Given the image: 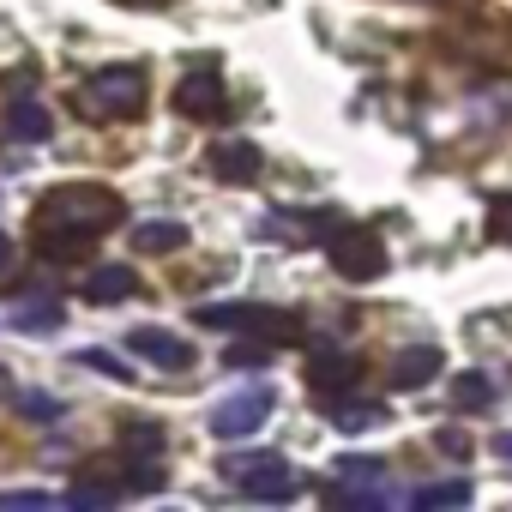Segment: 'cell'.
I'll return each mask as SVG.
<instances>
[{"label": "cell", "mask_w": 512, "mask_h": 512, "mask_svg": "<svg viewBox=\"0 0 512 512\" xmlns=\"http://www.w3.org/2000/svg\"><path fill=\"white\" fill-rule=\"evenodd\" d=\"M37 229H55V235H85V241H103L109 229L127 223V205L115 187L103 181H67V187H49L31 211Z\"/></svg>", "instance_id": "obj_1"}, {"label": "cell", "mask_w": 512, "mask_h": 512, "mask_svg": "<svg viewBox=\"0 0 512 512\" xmlns=\"http://www.w3.org/2000/svg\"><path fill=\"white\" fill-rule=\"evenodd\" d=\"M145 103H151V85L139 67H103L79 85V109L91 121H133V115H145Z\"/></svg>", "instance_id": "obj_2"}, {"label": "cell", "mask_w": 512, "mask_h": 512, "mask_svg": "<svg viewBox=\"0 0 512 512\" xmlns=\"http://www.w3.org/2000/svg\"><path fill=\"white\" fill-rule=\"evenodd\" d=\"M326 260H332V272L344 284H374V278H386V241L374 229H362V223H344L326 241Z\"/></svg>", "instance_id": "obj_3"}, {"label": "cell", "mask_w": 512, "mask_h": 512, "mask_svg": "<svg viewBox=\"0 0 512 512\" xmlns=\"http://www.w3.org/2000/svg\"><path fill=\"white\" fill-rule=\"evenodd\" d=\"M223 476H229L247 500H296V494H302L296 470H290L278 452H247V458H229V464H223Z\"/></svg>", "instance_id": "obj_4"}, {"label": "cell", "mask_w": 512, "mask_h": 512, "mask_svg": "<svg viewBox=\"0 0 512 512\" xmlns=\"http://www.w3.org/2000/svg\"><path fill=\"white\" fill-rule=\"evenodd\" d=\"M272 416V386H247V392H235V398H223V404H211V434L217 440H247L253 428H260Z\"/></svg>", "instance_id": "obj_5"}, {"label": "cell", "mask_w": 512, "mask_h": 512, "mask_svg": "<svg viewBox=\"0 0 512 512\" xmlns=\"http://www.w3.org/2000/svg\"><path fill=\"white\" fill-rule=\"evenodd\" d=\"M205 169H211L217 181H229V187H247V181H260L266 157H260V145H253V139H217V145L205 151Z\"/></svg>", "instance_id": "obj_6"}, {"label": "cell", "mask_w": 512, "mask_h": 512, "mask_svg": "<svg viewBox=\"0 0 512 512\" xmlns=\"http://www.w3.org/2000/svg\"><path fill=\"white\" fill-rule=\"evenodd\" d=\"M356 386V362L344 350H314L308 356V392L326 404H344V392Z\"/></svg>", "instance_id": "obj_7"}, {"label": "cell", "mask_w": 512, "mask_h": 512, "mask_svg": "<svg viewBox=\"0 0 512 512\" xmlns=\"http://www.w3.org/2000/svg\"><path fill=\"white\" fill-rule=\"evenodd\" d=\"M175 109H181L187 121H217V109H223V79H217L211 67L187 73V79L175 85Z\"/></svg>", "instance_id": "obj_8"}, {"label": "cell", "mask_w": 512, "mask_h": 512, "mask_svg": "<svg viewBox=\"0 0 512 512\" xmlns=\"http://www.w3.org/2000/svg\"><path fill=\"white\" fill-rule=\"evenodd\" d=\"M127 350L145 356V362H157V368H193V344L175 338V332H157V326H139V332L127 338Z\"/></svg>", "instance_id": "obj_9"}, {"label": "cell", "mask_w": 512, "mask_h": 512, "mask_svg": "<svg viewBox=\"0 0 512 512\" xmlns=\"http://www.w3.org/2000/svg\"><path fill=\"white\" fill-rule=\"evenodd\" d=\"M79 296L97 302V308H115V302H133V296H139V278H133L127 266H97V272H85Z\"/></svg>", "instance_id": "obj_10"}, {"label": "cell", "mask_w": 512, "mask_h": 512, "mask_svg": "<svg viewBox=\"0 0 512 512\" xmlns=\"http://www.w3.org/2000/svg\"><path fill=\"white\" fill-rule=\"evenodd\" d=\"M61 320H67V308H61L55 296H19L7 326L25 332V338H49V332H61Z\"/></svg>", "instance_id": "obj_11"}, {"label": "cell", "mask_w": 512, "mask_h": 512, "mask_svg": "<svg viewBox=\"0 0 512 512\" xmlns=\"http://www.w3.org/2000/svg\"><path fill=\"white\" fill-rule=\"evenodd\" d=\"M127 241H133V253H175V247H187V223H175V217H145V223L127 229Z\"/></svg>", "instance_id": "obj_12"}, {"label": "cell", "mask_w": 512, "mask_h": 512, "mask_svg": "<svg viewBox=\"0 0 512 512\" xmlns=\"http://www.w3.org/2000/svg\"><path fill=\"white\" fill-rule=\"evenodd\" d=\"M434 374H440V350H434V344L398 350V362H392V386H398V392H422Z\"/></svg>", "instance_id": "obj_13"}, {"label": "cell", "mask_w": 512, "mask_h": 512, "mask_svg": "<svg viewBox=\"0 0 512 512\" xmlns=\"http://www.w3.org/2000/svg\"><path fill=\"white\" fill-rule=\"evenodd\" d=\"M7 139H19V145H49V139H55V115H49L43 103H13V109H7Z\"/></svg>", "instance_id": "obj_14"}, {"label": "cell", "mask_w": 512, "mask_h": 512, "mask_svg": "<svg viewBox=\"0 0 512 512\" xmlns=\"http://www.w3.org/2000/svg\"><path fill=\"white\" fill-rule=\"evenodd\" d=\"M163 446H169V428H163V422H151V416H133V422H121V452H133L139 464H151Z\"/></svg>", "instance_id": "obj_15"}, {"label": "cell", "mask_w": 512, "mask_h": 512, "mask_svg": "<svg viewBox=\"0 0 512 512\" xmlns=\"http://www.w3.org/2000/svg\"><path fill=\"white\" fill-rule=\"evenodd\" d=\"M193 320L205 332H247V326H260V308H253V302H205Z\"/></svg>", "instance_id": "obj_16"}, {"label": "cell", "mask_w": 512, "mask_h": 512, "mask_svg": "<svg viewBox=\"0 0 512 512\" xmlns=\"http://www.w3.org/2000/svg\"><path fill=\"white\" fill-rule=\"evenodd\" d=\"M37 253H43V260H55V266H73V260H85V253H91V241H85V235H55V229H37Z\"/></svg>", "instance_id": "obj_17"}, {"label": "cell", "mask_w": 512, "mask_h": 512, "mask_svg": "<svg viewBox=\"0 0 512 512\" xmlns=\"http://www.w3.org/2000/svg\"><path fill=\"white\" fill-rule=\"evenodd\" d=\"M410 500L428 506V512H440V506H470V482H464V476H452V482H428V488H416Z\"/></svg>", "instance_id": "obj_18"}, {"label": "cell", "mask_w": 512, "mask_h": 512, "mask_svg": "<svg viewBox=\"0 0 512 512\" xmlns=\"http://www.w3.org/2000/svg\"><path fill=\"white\" fill-rule=\"evenodd\" d=\"M452 404L458 410H488L494 404V380L488 374H458L452 380Z\"/></svg>", "instance_id": "obj_19"}, {"label": "cell", "mask_w": 512, "mask_h": 512, "mask_svg": "<svg viewBox=\"0 0 512 512\" xmlns=\"http://www.w3.org/2000/svg\"><path fill=\"white\" fill-rule=\"evenodd\" d=\"M386 416H392L386 404H338V410H332V422H338L344 434H362V428H380Z\"/></svg>", "instance_id": "obj_20"}, {"label": "cell", "mask_w": 512, "mask_h": 512, "mask_svg": "<svg viewBox=\"0 0 512 512\" xmlns=\"http://www.w3.org/2000/svg\"><path fill=\"white\" fill-rule=\"evenodd\" d=\"M13 404H19L25 422H43V428L61 416V398H49V392H13Z\"/></svg>", "instance_id": "obj_21"}, {"label": "cell", "mask_w": 512, "mask_h": 512, "mask_svg": "<svg viewBox=\"0 0 512 512\" xmlns=\"http://www.w3.org/2000/svg\"><path fill=\"white\" fill-rule=\"evenodd\" d=\"M380 470H386V458H368V452H362V458H356V452L338 458V476H344V482H380Z\"/></svg>", "instance_id": "obj_22"}, {"label": "cell", "mask_w": 512, "mask_h": 512, "mask_svg": "<svg viewBox=\"0 0 512 512\" xmlns=\"http://www.w3.org/2000/svg\"><path fill=\"white\" fill-rule=\"evenodd\" d=\"M488 235L512 247V193H500V199H488Z\"/></svg>", "instance_id": "obj_23"}, {"label": "cell", "mask_w": 512, "mask_h": 512, "mask_svg": "<svg viewBox=\"0 0 512 512\" xmlns=\"http://www.w3.org/2000/svg\"><path fill=\"white\" fill-rule=\"evenodd\" d=\"M266 362H272V344H266V338H260V344H235V350H229V368H266Z\"/></svg>", "instance_id": "obj_24"}, {"label": "cell", "mask_w": 512, "mask_h": 512, "mask_svg": "<svg viewBox=\"0 0 512 512\" xmlns=\"http://www.w3.org/2000/svg\"><path fill=\"white\" fill-rule=\"evenodd\" d=\"M79 362L97 368V374H109V380H133V368H121V356H109V350H85Z\"/></svg>", "instance_id": "obj_25"}, {"label": "cell", "mask_w": 512, "mask_h": 512, "mask_svg": "<svg viewBox=\"0 0 512 512\" xmlns=\"http://www.w3.org/2000/svg\"><path fill=\"white\" fill-rule=\"evenodd\" d=\"M0 506H55V494L49 488H7V494H0Z\"/></svg>", "instance_id": "obj_26"}, {"label": "cell", "mask_w": 512, "mask_h": 512, "mask_svg": "<svg viewBox=\"0 0 512 512\" xmlns=\"http://www.w3.org/2000/svg\"><path fill=\"white\" fill-rule=\"evenodd\" d=\"M434 446H440L446 458H470V434H464V428H440V434H434Z\"/></svg>", "instance_id": "obj_27"}, {"label": "cell", "mask_w": 512, "mask_h": 512, "mask_svg": "<svg viewBox=\"0 0 512 512\" xmlns=\"http://www.w3.org/2000/svg\"><path fill=\"white\" fill-rule=\"evenodd\" d=\"M7 260H13V241H7V235H0V272H7Z\"/></svg>", "instance_id": "obj_28"}, {"label": "cell", "mask_w": 512, "mask_h": 512, "mask_svg": "<svg viewBox=\"0 0 512 512\" xmlns=\"http://www.w3.org/2000/svg\"><path fill=\"white\" fill-rule=\"evenodd\" d=\"M494 452H500V458H512V434H500V440H494Z\"/></svg>", "instance_id": "obj_29"}, {"label": "cell", "mask_w": 512, "mask_h": 512, "mask_svg": "<svg viewBox=\"0 0 512 512\" xmlns=\"http://www.w3.org/2000/svg\"><path fill=\"white\" fill-rule=\"evenodd\" d=\"M0 398H13V380H7V374H0Z\"/></svg>", "instance_id": "obj_30"}]
</instances>
